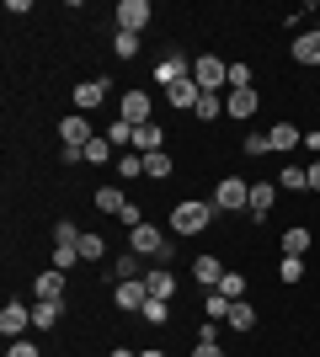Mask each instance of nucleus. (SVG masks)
Wrapping results in <instances>:
<instances>
[{
	"instance_id": "obj_13",
	"label": "nucleus",
	"mask_w": 320,
	"mask_h": 357,
	"mask_svg": "<svg viewBox=\"0 0 320 357\" xmlns=\"http://www.w3.org/2000/svg\"><path fill=\"white\" fill-rule=\"evenodd\" d=\"M224 261H219V256H213V251H203V256H192V283H198L203 288V294H208V288H219V283H224Z\"/></svg>"
},
{
	"instance_id": "obj_4",
	"label": "nucleus",
	"mask_w": 320,
	"mask_h": 357,
	"mask_svg": "<svg viewBox=\"0 0 320 357\" xmlns=\"http://www.w3.org/2000/svg\"><path fill=\"white\" fill-rule=\"evenodd\" d=\"M192 80H198L208 96H224V86H229V59H219V54H198V59H192Z\"/></svg>"
},
{
	"instance_id": "obj_48",
	"label": "nucleus",
	"mask_w": 320,
	"mask_h": 357,
	"mask_svg": "<svg viewBox=\"0 0 320 357\" xmlns=\"http://www.w3.org/2000/svg\"><path fill=\"white\" fill-rule=\"evenodd\" d=\"M305 171H310V192H320V160H310Z\"/></svg>"
},
{
	"instance_id": "obj_20",
	"label": "nucleus",
	"mask_w": 320,
	"mask_h": 357,
	"mask_svg": "<svg viewBox=\"0 0 320 357\" xmlns=\"http://www.w3.org/2000/svg\"><path fill=\"white\" fill-rule=\"evenodd\" d=\"M144 288H150V298H176V272H171L166 261H155V267L144 272Z\"/></svg>"
},
{
	"instance_id": "obj_24",
	"label": "nucleus",
	"mask_w": 320,
	"mask_h": 357,
	"mask_svg": "<svg viewBox=\"0 0 320 357\" xmlns=\"http://www.w3.org/2000/svg\"><path fill=\"white\" fill-rule=\"evenodd\" d=\"M91 203H96V213H112V219H123V208H128V192H123V187H96Z\"/></svg>"
},
{
	"instance_id": "obj_30",
	"label": "nucleus",
	"mask_w": 320,
	"mask_h": 357,
	"mask_svg": "<svg viewBox=\"0 0 320 357\" xmlns=\"http://www.w3.org/2000/svg\"><path fill=\"white\" fill-rule=\"evenodd\" d=\"M224 314H229V298L219 294V288H208V294H203V320H219V326H224Z\"/></svg>"
},
{
	"instance_id": "obj_9",
	"label": "nucleus",
	"mask_w": 320,
	"mask_h": 357,
	"mask_svg": "<svg viewBox=\"0 0 320 357\" xmlns=\"http://www.w3.org/2000/svg\"><path fill=\"white\" fill-rule=\"evenodd\" d=\"M187 75H192V59H182V54H160V59H155V86L160 91L182 86Z\"/></svg>"
},
{
	"instance_id": "obj_43",
	"label": "nucleus",
	"mask_w": 320,
	"mask_h": 357,
	"mask_svg": "<svg viewBox=\"0 0 320 357\" xmlns=\"http://www.w3.org/2000/svg\"><path fill=\"white\" fill-rule=\"evenodd\" d=\"M86 160V149H75V144H59V165H80Z\"/></svg>"
},
{
	"instance_id": "obj_17",
	"label": "nucleus",
	"mask_w": 320,
	"mask_h": 357,
	"mask_svg": "<svg viewBox=\"0 0 320 357\" xmlns=\"http://www.w3.org/2000/svg\"><path fill=\"white\" fill-rule=\"evenodd\" d=\"M64 310H70L64 298H32V331H54L64 320Z\"/></svg>"
},
{
	"instance_id": "obj_11",
	"label": "nucleus",
	"mask_w": 320,
	"mask_h": 357,
	"mask_svg": "<svg viewBox=\"0 0 320 357\" xmlns=\"http://www.w3.org/2000/svg\"><path fill=\"white\" fill-rule=\"evenodd\" d=\"M267 144H273V155H294V149H305V128L283 118V123L267 128Z\"/></svg>"
},
{
	"instance_id": "obj_1",
	"label": "nucleus",
	"mask_w": 320,
	"mask_h": 357,
	"mask_svg": "<svg viewBox=\"0 0 320 357\" xmlns=\"http://www.w3.org/2000/svg\"><path fill=\"white\" fill-rule=\"evenodd\" d=\"M213 203L208 197H182V203H171V219H166V235L171 240H192V235H203L213 224Z\"/></svg>"
},
{
	"instance_id": "obj_45",
	"label": "nucleus",
	"mask_w": 320,
	"mask_h": 357,
	"mask_svg": "<svg viewBox=\"0 0 320 357\" xmlns=\"http://www.w3.org/2000/svg\"><path fill=\"white\" fill-rule=\"evenodd\" d=\"M198 342H219V320H203V326H198Z\"/></svg>"
},
{
	"instance_id": "obj_33",
	"label": "nucleus",
	"mask_w": 320,
	"mask_h": 357,
	"mask_svg": "<svg viewBox=\"0 0 320 357\" xmlns=\"http://www.w3.org/2000/svg\"><path fill=\"white\" fill-rule=\"evenodd\" d=\"M251 86H257L251 64H245V59H229V91H251Z\"/></svg>"
},
{
	"instance_id": "obj_41",
	"label": "nucleus",
	"mask_w": 320,
	"mask_h": 357,
	"mask_svg": "<svg viewBox=\"0 0 320 357\" xmlns=\"http://www.w3.org/2000/svg\"><path fill=\"white\" fill-rule=\"evenodd\" d=\"M241 149H245V155H257V160H261V155H273L267 134H245V139H241Z\"/></svg>"
},
{
	"instance_id": "obj_3",
	"label": "nucleus",
	"mask_w": 320,
	"mask_h": 357,
	"mask_svg": "<svg viewBox=\"0 0 320 357\" xmlns=\"http://www.w3.org/2000/svg\"><path fill=\"white\" fill-rule=\"evenodd\" d=\"M208 203L219 213H245V203H251V181H245V176H219Z\"/></svg>"
},
{
	"instance_id": "obj_6",
	"label": "nucleus",
	"mask_w": 320,
	"mask_h": 357,
	"mask_svg": "<svg viewBox=\"0 0 320 357\" xmlns=\"http://www.w3.org/2000/svg\"><path fill=\"white\" fill-rule=\"evenodd\" d=\"M96 134H102V128H91L86 112H64V118L54 123V139H59V144H75V149H86Z\"/></svg>"
},
{
	"instance_id": "obj_25",
	"label": "nucleus",
	"mask_w": 320,
	"mask_h": 357,
	"mask_svg": "<svg viewBox=\"0 0 320 357\" xmlns=\"http://www.w3.org/2000/svg\"><path fill=\"white\" fill-rule=\"evenodd\" d=\"M155 149H166V128H160V123L134 128V155H155Z\"/></svg>"
},
{
	"instance_id": "obj_46",
	"label": "nucleus",
	"mask_w": 320,
	"mask_h": 357,
	"mask_svg": "<svg viewBox=\"0 0 320 357\" xmlns=\"http://www.w3.org/2000/svg\"><path fill=\"white\" fill-rule=\"evenodd\" d=\"M123 224H128V229H139V224H144V213H139V203H128V208H123Z\"/></svg>"
},
{
	"instance_id": "obj_37",
	"label": "nucleus",
	"mask_w": 320,
	"mask_h": 357,
	"mask_svg": "<svg viewBox=\"0 0 320 357\" xmlns=\"http://www.w3.org/2000/svg\"><path fill=\"white\" fill-rule=\"evenodd\" d=\"M245 288H251V283H245V272H224V283H219V294H224L229 304H235V298H245Z\"/></svg>"
},
{
	"instance_id": "obj_49",
	"label": "nucleus",
	"mask_w": 320,
	"mask_h": 357,
	"mask_svg": "<svg viewBox=\"0 0 320 357\" xmlns=\"http://www.w3.org/2000/svg\"><path fill=\"white\" fill-rule=\"evenodd\" d=\"M107 357H139V352H134V347H112Z\"/></svg>"
},
{
	"instance_id": "obj_50",
	"label": "nucleus",
	"mask_w": 320,
	"mask_h": 357,
	"mask_svg": "<svg viewBox=\"0 0 320 357\" xmlns=\"http://www.w3.org/2000/svg\"><path fill=\"white\" fill-rule=\"evenodd\" d=\"M139 357H166V352H160V347H144V352H139Z\"/></svg>"
},
{
	"instance_id": "obj_36",
	"label": "nucleus",
	"mask_w": 320,
	"mask_h": 357,
	"mask_svg": "<svg viewBox=\"0 0 320 357\" xmlns=\"http://www.w3.org/2000/svg\"><path fill=\"white\" fill-rule=\"evenodd\" d=\"M80 261H86V256H80V245H54V267H59V272H75Z\"/></svg>"
},
{
	"instance_id": "obj_10",
	"label": "nucleus",
	"mask_w": 320,
	"mask_h": 357,
	"mask_svg": "<svg viewBox=\"0 0 320 357\" xmlns=\"http://www.w3.org/2000/svg\"><path fill=\"white\" fill-rule=\"evenodd\" d=\"M277 208V181H251V203H245V219L267 224V213Z\"/></svg>"
},
{
	"instance_id": "obj_31",
	"label": "nucleus",
	"mask_w": 320,
	"mask_h": 357,
	"mask_svg": "<svg viewBox=\"0 0 320 357\" xmlns=\"http://www.w3.org/2000/svg\"><path fill=\"white\" fill-rule=\"evenodd\" d=\"M112 59H123V64L139 59V38L134 32H112Z\"/></svg>"
},
{
	"instance_id": "obj_15",
	"label": "nucleus",
	"mask_w": 320,
	"mask_h": 357,
	"mask_svg": "<svg viewBox=\"0 0 320 357\" xmlns=\"http://www.w3.org/2000/svg\"><path fill=\"white\" fill-rule=\"evenodd\" d=\"M315 251V235H310V224H294L277 235V256H310Z\"/></svg>"
},
{
	"instance_id": "obj_14",
	"label": "nucleus",
	"mask_w": 320,
	"mask_h": 357,
	"mask_svg": "<svg viewBox=\"0 0 320 357\" xmlns=\"http://www.w3.org/2000/svg\"><path fill=\"white\" fill-rule=\"evenodd\" d=\"M27 326H32V310L11 298V304L0 310V336H6V342H22V336H27Z\"/></svg>"
},
{
	"instance_id": "obj_44",
	"label": "nucleus",
	"mask_w": 320,
	"mask_h": 357,
	"mask_svg": "<svg viewBox=\"0 0 320 357\" xmlns=\"http://www.w3.org/2000/svg\"><path fill=\"white\" fill-rule=\"evenodd\" d=\"M192 357H224V347L219 342H192Z\"/></svg>"
},
{
	"instance_id": "obj_26",
	"label": "nucleus",
	"mask_w": 320,
	"mask_h": 357,
	"mask_svg": "<svg viewBox=\"0 0 320 357\" xmlns=\"http://www.w3.org/2000/svg\"><path fill=\"white\" fill-rule=\"evenodd\" d=\"M277 192H310V171L299 160H289L283 171H277Z\"/></svg>"
},
{
	"instance_id": "obj_21",
	"label": "nucleus",
	"mask_w": 320,
	"mask_h": 357,
	"mask_svg": "<svg viewBox=\"0 0 320 357\" xmlns=\"http://www.w3.org/2000/svg\"><path fill=\"white\" fill-rule=\"evenodd\" d=\"M224 326L241 331V336H251V331H257V304H251V298H235V304H229V314H224Z\"/></svg>"
},
{
	"instance_id": "obj_23",
	"label": "nucleus",
	"mask_w": 320,
	"mask_h": 357,
	"mask_svg": "<svg viewBox=\"0 0 320 357\" xmlns=\"http://www.w3.org/2000/svg\"><path fill=\"white\" fill-rule=\"evenodd\" d=\"M64 278H70V272H59V267L38 272V278H32V298H64Z\"/></svg>"
},
{
	"instance_id": "obj_42",
	"label": "nucleus",
	"mask_w": 320,
	"mask_h": 357,
	"mask_svg": "<svg viewBox=\"0 0 320 357\" xmlns=\"http://www.w3.org/2000/svg\"><path fill=\"white\" fill-rule=\"evenodd\" d=\"M6 357H43V352H38V342L22 336V342H6Z\"/></svg>"
},
{
	"instance_id": "obj_27",
	"label": "nucleus",
	"mask_w": 320,
	"mask_h": 357,
	"mask_svg": "<svg viewBox=\"0 0 320 357\" xmlns=\"http://www.w3.org/2000/svg\"><path fill=\"white\" fill-rule=\"evenodd\" d=\"M80 256L96 261V267L107 261V235H102V229H86V235H80Z\"/></svg>"
},
{
	"instance_id": "obj_28",
	"label": "nucleus",
	"mask_w": 320,
	"mask_h": 357,
	"mask_svg": "<svg viewBox=\"0 0 320 357\" xmlns=\"http://www.w3.org/2000/svg\"><path fill=\"white\" fill-rule=\"evenodd\" d=\"M305 272H310V261L305 256H277V278H283V283H305Z\"/></svg>"
},
{
	"instance_id": "obj_8",
	"label": "nucleus",
	"mask_w": 320,
	"mask_h": 357,
	"mask_svg": "<svg viewBox=\"0 0 320 357\" xmlns=\"http://www.w3.org/2000/svg\"><path fill=\"white\" fill-rule=\"evenodd\" d=\"M118 118H123V123H134V128L155 123V102H150V91H123V96H118Z\"/></svg>"
},
{
	"instance_id": "obj_34",
	"label": "nucleus",
	"mask_w": 320,
	"mask_h": 357,
	"mask_svg": "<svg viewBox=\"0 0 320 357\" xmlns=\"http://www.w3.org/2000/svg\"><path fill=\"white\" fill-rule=\"evenodd\" d=\"M134 176H144V155L123 149V155H118V181H134Z\"/></svg>"
},
{
	"instance_id": "obj_18",
	"label": "nucleus",
	"mask_w": 320,
	"mask_h": 357,
	"mask_svg": "<svg viewBox=\"0 0 320 357\" xmlns=\"http://www.w3.org/2000/svg\"><path fill=\"white\" fill-rule=\"evenodd\" d=\"M257 107H261V91H257V86H251V91H229V96H224V112H229L235 123L257 118Z\"/></svg>"
},
{
	"instance_id": "obj_35",
	"label": "nucleus",
	"mask_w": 320,
	"mask_h": 357,
	"mask_svg": "<svg viewBox=\"0 0 320 357\" xmlns=\"http://www.w3.org/2000/svg\"><path fill=\"white\" fill-rule=\"evenodd\" d=\"M102 134H107V144H128V149H134V123L112 118V123H107V128H102Z\"/></svg>"
},
{
	"instance_id": "obj_29",
	"label": "nucleus",
	"mask_w": 320,
	"mask_h": 357,
	"mask_svg": "<svg viewBox=\"0 0 320 357\" xmlns=\"http://www.w3.org/2000/svg\"><path fill=\"white\" fill-rule=\"evenodd\" d=\"M171 171H176V160H171L166 149H155V155H144V176H150V181H166Z\"/></svg>"
},
{
	"instance_id": "obj_5",
	"label": "nucleus",
	"mask_w": 320,
	"mask_h": 357,
	"mask_svg": "<svg viewBox=\"0 0 320 357\" xmlns=\"http://www.w3.org/2000/svg\"><path fill=\"white\" fill-rule=\"evenodd\" d=\"M150 16H155L150 0H118V6H112V27H118V32H134V38H144Z\"/></svg>"
},
{
	"instance_id": "obj_32",
	"label": "nucleus",
	"mask_w": 320,
	"mask_h": 357,
	"mask_svg": "<svg viewBox=\"0 0 320 357\" xmlns=\"http://www.w3.org/2000/svg\"><path fill=\"white\" fill-rule=\"evenodd\" d=\"M139 320H144V326H166L171 320V298H150V304L139 310Z\"/></svg>"
},
{
	"instance_id": "obj_16",
	"label": "nucleus",
	"mask_w": 320,
	"mask_h": 357,
	"mask_svg": "<svg viewBox=\"0 0 320 357\" xmlns=\"http://www.w3.org/2000/svg\"><path fill=\"white\" fill-rule=\"evenodd\" d=\"M289 54H294L299 64H310V70H320V27H310V32H294Z\"/></svg>"
},
{
	"instance_id": "obj_12",
	"label": "nucleus",
	"mask_w": 320,
	"mask_h": 357,
	"mask_svg": "<svg viewBox=\"0 0 320 357\" xmlns=\"http://www.w3.org/2000/svg\"><path fill=\"white\" fill-rule=\"evenodd\" d=\"M112 304H118L123 314H134L150 304V288H144V278H128V283H112Z\"/></svg>"
},
{
	"instance_id": "obj_38",
	"label": "nucleus",
	"mask_w": 320,
	"mask_h": 357,
	"mask_svg": "<svg viewBox=\"0 0 320 357\" xmlns=\"http://www.w3.org/2000/svg\"><path fill=\"white\" fill-rule=\"evenodd\" d=\"M80 235H86V229H80V224H70V219L54 224V245H80Z\"/></svg>"
},
{
	"instance_id": "obj_22",
	"label": "nucleus",
	"mask_w": 320,
	"mask_h": 357,
	"mask_svg": "<svg viewBox=\"0 0 320 357\" xmlns=\"http://www.w3.org/2000/svg\"><path fill=\"white\" fill-rule=\"evenodd\" d=\"M144 256H134V251H118L112 261H107V278L112 283H128V278H144V267H139Z\"/></svg>"
},
{
	"instance_id": "obj_39",
	"label": "nucleus",
	"mask_w": 320,
	"mask_h": 357,
	"mask_svg": "<svg viewBox=\"0 0 320 357\" xmlns=\"http://www.w3.org/2000/svg\"><path fill=\"white\" fill-rule=\"evenodd\" d=\"M86 160H91V165H107V160H112V144H107V134H96L91 144H86Z\"/></svg>"
},
{
	"instance_id": "obj_2",
	"label": "nucleus",
	"mask_w": 320,
	"mask_h": 357,
	"mask_svg": "<svg viewBox=\"0 0 320 357\" xmlns=\"http://www.w3.org/2000/svg\"><path fill=\"white\" fill-rule=\"evenodd\" d=\"M128 251L134 256H144V261H166L171 267V256H176V240L166 235V229H160V224H139V229H128Z\"/></svg>"
},
{
	"instance_id": "obj_40",
	"label": "nucleus",
	"mask_w": 320,
	"mask_h": 357,
	"mask_svg": "<svg viewBox=\"0 0 320 357\" xmlns=\"http://www.w3.org/2000/svg\"><path fill=\"white\" fill-rule=\"evenodd\" d=\"M219 112H224V96H203L192 118H198V123H213V118H219Z\"/></svg>"
},
{
	"instance_id": "obj_7",
	"label": "nucleus",
	"mask_w": 320,
	"mask_h": 357,
	"mask_svg": "<svg viewBox=\"0 0 320 357\" xmlns=\"http://www.w3.org/2000/svg\"><path fill=\"white\" fill-rule=\"evenodd\" d=\"M107 96H112V80H102V75H96V80H80V86L70 91V107L91 118L96 107H107Z\"/></svg>"
},
{
	"instance_id": "obj_47",
	"label": "nucleus",
	"mask_w": 320,
	"mask_h": 357,
	"mask_svg": "<svg viewBox=\"0 0 320 357\" xmlns=\"http://www.w3.org/2000/svg\"><path fill=\"white\" fill-rule=\"evenodd\" d=\"M305 149H310V160H320V128H310V134H305Z\"/></svg>"
},
{
	"instance_id": "obj_19",
	"label": "nucleus",
	"mask_w": 320,
	"mask_h": 357,
	"mask_svg": "<svg viewBox=\"0 0 320 357\" xmlns=\"http://www.w3.org/2000/svg\"><path fill=\"white\" fill-rule=\"evenodd\" d=\"M203 96H208V91H203L198 80H192V75H187L182 86H171V91H166V102L176 107V112H198V102H203Z\"/></svg>"
}]
</instances>
